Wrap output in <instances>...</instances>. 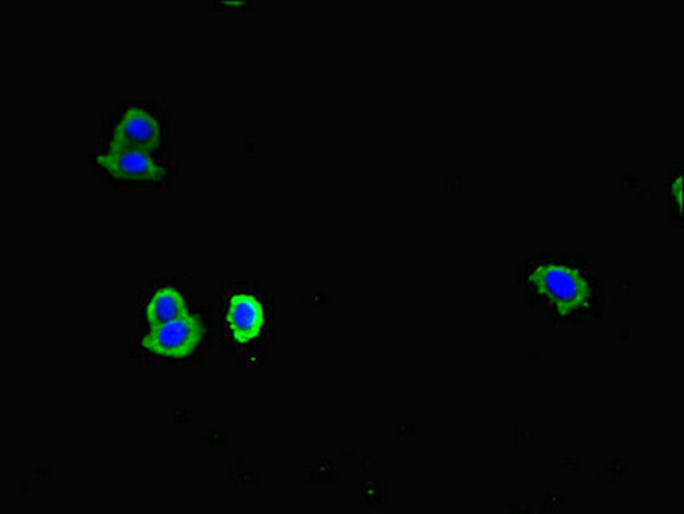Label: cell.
I'll return each instance as SVG.
<instances>
[{
    "mask_svg": "<svg viewBox=\"0 0 684 514\" xmlns=\"http://www.w3.org/2000/svg\"><path fill=\"white\" fill-rule=\"evenodd\" d=\"M203 338V324L198 317L186 316L155 326L143 339V348L165 357H188Z\"/></svg>",
    "mask_w": 684,
    "mask_h": 514,
    "instance_id": "obj_1",
    "label": "cell"
},
{
    "mask_svg": "<svg viewBox=\"0 0 684 514\" xmlns=\"http://www.w3.org/2000/svg\"><path fill=\"white\" fill-rule=\"evenodd\" d=\"M97 164L115 179L157 182L167 176V170L155 164L148 152L134 146L110 143L109 152L98 156Z\"/></svg>",
    "mask_w": 684,
    "mask_h": 514,
    "instance_id": "obj_2",
    "label": "cell"
},
{
    "mask_svg": "<svg viewBox=\"0 0 684 514\" xmlns=\"http://www.w3.org/2000/svg\"><path fill=\"white\" fill-rule=\"evenodd\" d=\"M112 145L134 146L148 153L160 148L161 127L157 118L142 107H130L115 125Z\"/></svg>",
    "mask_w": 684,
    "mask_h": 514,
    "instance_id": "obj_3",
    "label": "cell"
},
{
    "mask_svg": "<svg viewBox=\"0 0 684 514\" xmlns=\"http://www.w3.org/2000/svg\"><path fill=\"white\" fill-rule=\"evenodd\" d=\"M537 281L546 292L551 293L563 308L582 304L585 300V284L576 275L563 266H543L537 273Z\"/></svg>",
    "mask_w": 684,
    "mask_h": 514,
    "instance_id": "obj_4",
    "label": "cell"
},
{
    "mask_svg": "<svg viewBox=\"0 0 684 514\" xmlns=\"http://www.w3.org/2000/svg\"><path fill=\"white\" fill-rule=\"evenodd\" d=\"M265 312L258 300L247 293H239L232 299L228 308V326L239 342L247 343L261 333Z\"/></svg>",
    "mask_w": 684,
    "mask_h": 514,
    "instance_id": "obj_5",
    "label": "cell"
},
{
    "mask_svg": "<svg viewBox=\"0 0 684 514\" xmlns=\"http://www.w3.org/2000/svg\"><path fill=\"white\" fill-rule=\"evenodd\" d=\"M148 321L153 326L179 320L188 314L184 299L176 289H161L157 295L153 297L148 305Z\"/></svg>",
    "mask_w": 684,
    "mask_h": 514,
    "instance_id": "obj_6",
    "label": "cell"
}]
</instances>
